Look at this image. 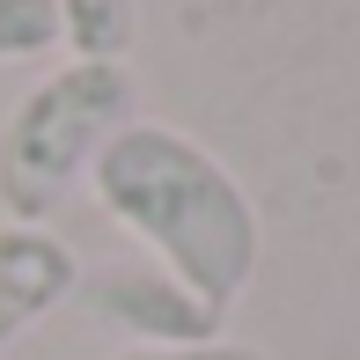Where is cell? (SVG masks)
Instances as JSON below:
<instances>
[{"instance_id": "7", "label": "cell", "mask_w": 360, "mask_h": 360, "mask_svg": "<svg viewBox=\"0 0 360 360\" xmlns=\"http://www.w3.org/2000/svg\"><path fill=\"white\" fill-rule=\"evenodd\" d=\"M110 360H272V353L243 346V338H206V346H125Z\"/></svg>"}, {"instance_id": "1", "label": "cell", "mask_w": 360, "mask_h": 360, "mask_svg": "<svg viewBox=\"0 0 360 360\" xmlns=\"http://www.w3.org/2000/svg\"><path fill=\"white\" fill-rule=\"evenodd\" d=\"M89 191L214 316H228L250 294L257 257H265V228H257V206L243 191V176L228 169L214 147H199L191 133H176V125L133 118L103 147Z\"/></svg>"}, {"instance_id": "2", "label": "cell", "mask_w": 360, "mask_h": 360, "mask_svg": "<svg viewBox=\"0 0 360 360\" xmlns=\"http://www.w3.org/2000/svg\"><path fill=\"white\" fill-rule=\"evenodd\" d=\"M140 118V81L133 67H96L67 59L22 89V103L0 125V221L15 228H52L74 206V191L96 176L103 147Z\"/></svg>"}, {"instance_id": "5", "label": "cell", "mask_w": 360, "mask_h": 360, "mask_svg": "<svg viewBox=\"0 0 360 360\" xmlns=\"http://www.w3.org/2000/svg\"><path fill=\"white\" fill-rule=\"evenodd\" d=\"M59 8V44L96 67H133L140 37V0H52Z\"/></svg>"}, {"instance_id": "6", "label": "cell", "mask_w": 360, "mask_h": 360, "mask_svg": "<svg viewBox=\"0 0 360 360\" xmlns=\"http://www.w3.org/2000/svg\"><path fill=\"white\" fill-rule=\"evenodd\" d=\"M59 52V8L52 0H0V67Z\"/></svg>"}, {"instance_id": "3", "label": "cell", "mask_w": 360, "mask_h": 360, "mask_svg": "<svg viewBox=\"0 0 360 360\" xmlns=\"http://www.w3.org/2000/svg\"><path fill=\"white\" fill-rule=\"evenodd\" d=\"M74 294H81V309H89L103 331H125L133 346H206L228 323L184 280H169L155 257H140V265H125V257L118 265H96Z\"/></svg>"}, {"instance_id": "4", "label": "cell", "mask_w": 360, "mask_h": 360, "mask_svg": "<svg viewBox=\"0 0 360 360\" xmlns=\"http://www.w3.org/2000/svg\"><path fill=\"white\" fill-rule=\"evenodd\" d=\"M74 287H81V257L67 250V236L0 221V353L22 331H37Z\"/></svg>"}]
</instances>
